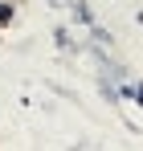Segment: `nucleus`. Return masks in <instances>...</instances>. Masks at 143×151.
I'll return each instance as SVG.
<instances>
[{
	"label": "nucleus",
	"instance_id": "f257e3e1",
	"mask_svg": "<svg viewBox=\"0 0 143 151\" xmlns=\"http://www.w3.org/2000/svg\"><path fill=\"white\" fill-rule=\"evenodd\" d=\"M8 21H12V4H4V0H0V25H8Z\"/></svg>",
	"mask_w": 143,
	"mask_h": 151
}]
</instances>
